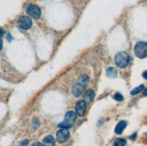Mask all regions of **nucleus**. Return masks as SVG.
Wrapping results in <instances>:
<instances>
[{
    "label": "nucleus",
    "instance_id": "1",
    "mask_svg": "<svg viewBox=\"0 0 147 146\" xmlns=\"http://www.w3.org/2000/svg\"><path fill=\"white\" fill-rule=\"evenodd\" d=\"M130 60H131V58H130V56L127 52H120L116 55L115 62H116V66L119 67L120 69H125L128 66Z\"/></svg>",
    "mask_w": 147,
    "mask_h": 146
},
{
    "label": "nucleus",
    "instance_id": "17",
    "mask_svg": "<svg viewBox=\"0 0 147 146\" xmlns=\"http://www.w3.org/2000/svg\"><path fill=\"white\" fill-rule=\"evenodd\" d=\"M39 126V120L38 119H35L33 121V128H37Z\"/></svg>",
    "mask_w": 147,
    "mask_h": 146
},
{
    "label": "nucleus",
    "instance_id": "11",
    "mask_svg": "<svg viewBox=\"0 0 147 146\" xmlns=\"http://www.w3.org/2000/svg\"><path fill=\"white\" fill-rule=\"evenodd\" d=\"M44 146H54L55 145V140L52 135H48L43 139V143Z\"/></svg>",
    "mask_w": 147,
    "mask_h": 146
},
{
    "label": "nucleus",
    "instance_id": "3",
    "mask_svg": "<svg viewBox=\"0 0 147 146\" xmlns=\"http://www.w3.org/2000/svg\"><path fill=\"white\" fill-rule=\"evenodd\" d=\"M75 120H76V113H74V112H72V111H70L66 114L64 121L61 122V123H59L58 126L60 128L69 129L73 125V123H74Z\"/></svg>",
    "mask_w": 147,
    "mask_h": 146
},
{
    "label": "nucleus",
    "instance_id": "22",
    "mask_svg": "<svg viewBox=\"0 0 147 146\" xmlns=\"http://www.w3.org/2000/svg\"><path fill=\"white\" fill-rule=\"evenodd\" d=\"M4 35V30L2 29V28H0V38H1Z\"/></svg>",
    "mask_w": 147,
    "mask_h": 146
},
{
    "label": "nucleus",
    "instance_id": "15",
    "mask_svg": "<svg viewBox=\"0 0 147 146\" xmlns=\"http://www.w3.org/2000/svg\"><path fill=\"white\" fill-rule=\"evenodd\" d=\"M88 81H89V78L86 74L82 75L80 78V84H81V85H83V86H86L88 83Z\"/></svg>",
    "mask_w": 147,
    "mask_h": 146
},
{
    "label": "nucleus",
    "instance_id": "24",
    "mask_svg": "<svg viewBox=\"0 0 147 146\" xmlns=\"http://www.w3.org/2000/svg\"><path fill=\"white\" fill-rule=\"evenodd\" d=\"M2 48H3V42L0 40V50H2Z\"/></svg>",
    "mask_w": 147,
    "mask_h": 146
},
{
    "label": "nucleus",
    "instance_id": "2",
    "mask_svg": "<svg viewBox=\"0 0 147 146\" xmlns=\"http://www.w3.org/2000/svg\"><path fill=\"white\" fill-rule=\"evenodd\" d=\"M134 54L139 59H144L147 57V42H138L134 48Z\"/></svg>",
    "mask_w": 147,
    "mask_h": 146
},
{
    "label": "nucleus",
    "instance_id": "23",
    "mask_svg": "<svg viewBox=\"0 0 147 146\" xmlns=\"http://www.w3.org/2000/svg\"><path fill=\"white\" fill-rule=\"evenodd\" d=\"M144 97H147V88L144 89Z\"/></svg>",
    "mask_w": 147,
    "mask_h": 146
},
{
    "label": "nucleus",
    "instance_id": "19",
    "mask_svg": "<svg viewBox=\"0 0 147 146\" xmlns=\"http://www.w3.org/2000/svg\"><path fill=\"white\" fill-rule=\"evenodd\" d=\"M143 78H144V80H147V70H145V71H144V73H143Z\"/></svg>",
    "mask_w": 147,
    "mask_h": 146
},
{
    "label": "nucleus",
    "instance_id": "6",
    "mask_svg": "<svg viewBox=\"0 0 147 146\" xmlns=\"http://www.w3.org/2000/svg\"><path fill=\"white\" fill-rule=\"evenodd\" d=\"M32 19L28 16H21L18 19V26L22 30H28L32 27Z\"/></svg>",
    "mask_w": 147,
    "mask_h": 146
},
{
    "label": "nucleus",
    "instance_id": "5",
    "mask_svg": "<svg viewBox=\"0 0 147 146\" xmlns=\"http://www.w3.org/2000/svg\"><path fill=\"white\" fill-rule=\"evenodd\" d=\"M71 133L70 131L66 128H61V130H59L56 133V139L60 143H65L66 141L70 139Z\"/></svg>",
    "mask_w": 147,
    "mask_h": 146
},
{
    "label": "nucleus",
    "instance_id": "9",
    "mask_svg": "<svg viewBox=\"0 0 147 146\" xmlns=\"http://www.w3.org/2000/svg\"><path fill=\"white\" fill-rule=\"evenodd\" d=\"M126 125L127 123L126 121H120L115 128V133L116 134H121L123 133V131L125 130V128L126 127Z\"/></svg>",
    "mask_w": 147,
    "mask_h": 146
},
{
    "label": "nucleus",
    "instance_id": "25",
    "mask_svg": "<svg viewBox=\"0 0 147 146\" xmlns=\"http://www.w3.org/2000/svg\"><path fill=\"white\" fill-rule=\"evenodd\" d=\"M7 37H8V41H11V35H7Z\"/></svg>",
    "mask_w": 147,
    "mask_h": 146
},
{
    "label": "nucleus",
    "instance_id": "18",
    "mask_svg": "<svg viewBox=\"0 0 147 146\" xmlns=\"http://www.w3.org/2000/svg\"><path fill=\"white\" fill-rule=\"evenodd\" d=\"M28 143H29V141H28V140H25V141H23V142L20 143V145H21V146H27Z\"/></svg>",
    "mask_w": 147,
    "mask_h": 146
},
{
    "label": "nucleus",
    "instance_id": "16",
    "mask_svg": "<svg viewBox=\"0 0 147 146\" xmlns=\"http://www.w3.org/2000/svg\"><path fill=\"white\" fill-rule=\"evenodd\" d=\"M114 99L116 100V101H118V102H121V101L124 100V97L122 96L120 93H116L114 95Z\"/></svg>",
    "mask_w": 147,
    "mask_h": 146
},
{
    "label": "nucleus",
    "instance_id": "20",
    "mask_svg": "<svg viewBox=\"0 0 147 146\" xmlns=\"http://www.w3.org/2000/svg\"><path fill=\"white\" fill-rule=\"evenodd\" d=\"M32 146H44V145L42 144L41 143H33Z\"/></svg>",
    "mask_w": 147,
    "mask_h": 146
},
{
    "label": "nucleus",
    "instance_id": "14",
    "mask_svg": "<svg viewBox=\"0 0 147 146\" xmlns=\"http://www.w3.org/2000/svg\"><path fill=\"white\" fill-rule=\"evenodd\" d=\"M126 144V140L123 138L116 139L114 143V146H125Z\"/></svg>",
    "mask_w": 147,
    "mask_h": 146
},
{
    "label": "nucleus",
    "instance_id": "12",
    "mask_svg": "<svg viewBox=\"0 0 147 146\" xmlns=\"http://www.w3.org/2000/svg\"><path fill=\"white\" fill-rule=\"evenodd\" d=\"M116 70L115 68H113V67H109L108 69L106 70V74L107 76H108L109 78H116Z\"/></svg>",
    "mask_w": 147,
    "mask_h": 146
},
{
    "label": "nucleus",
    "instance_id": "8",
    "mask_svg": "<svg viewBox=\"0 0 147 146\" xmlns=\"http://www.w3.org/2000/svg\"><path fill=\"white\" fill-rule=\"evenodd\" d=\"M84 93V86L81 84H77L72 88V94L75 98H80Z\"/></svg>",
    "mask_w": 147,
    "mask_h": 146
},
{
    "label": "nucleus",
    "instance_id": "13",
    "mask_svg": "<svg viewBox=\"0 0 147 146\" xmlns=\"http://www.w3.org/2000/svg\"><path fill=\"white\" fill-rule=\"evenodd\" d=\"M144 88V85H140V86H138V87H136V88H134L133 90L131 91V94L132 96H135V95H137V94H139L141 91L143 90V89Z\"/></svg>",
    "mask_w": 147,
    "mask_h": 146
},
{
    "label": "nucleus",
    "instance_id": "7",
    "mask_svg": "<svg viewBox=\"0 0 147 146\" xmlns=\"http://www.w3.org/2000/svg\"><path fill=\"white\" fill-rule=\"evenodd\" d=\"M87 109V102L85 100H80L76 105V113L78 116H84Z\"/></svg>",
    "mask_w": 147,
    "mask_h": 146
},
{
    "label": "nucleus",
    "instance_id": "21",
    "mask_svg": "<svg viewBox=\"0 0 147 146\" xmlns=\"http://www.w3.org/2000/svg\"><path fill=\"white\" fill-rule=\"evenodd\" d=\"M136 136H137V133H134V134H133L132 136H130V137H129V139H131V140H134V139H135V137H136Z\"/></svg>",
    "mask_w": 147,
    "mask_h": 146
},
{
    "label": "nucleus",
    "instance_id": "10",
    "mask_svg": "<svg viewBox=\"0 0 147 146\" xmlns=\"http://www.w3.org/2000/svg\"><path fill=\"white\" fill-rule=\"evenodd\" d=\"M95 98V93L94 91L92 90V89H88V90L86 91V93H85V96H84V100L86 101L87 103H89L91 102V101L94 99Z\"/></svg>",
    "mask_w": 147,
    "mask_h": 146
},
{
    "label": "nucleus",
    "instance_id": "4",
    "mask_svg": "<svg viewBox=\"0 0 147 146\" xmlns=\"http://www.w3.org/2000/svg\"><path fill=\"white\" fill-rule=\"evenodd\" d=\"M26 13L28 15H30L31 17H33V19H39L41 17V15H42L41 9L35 5H28L27 8H26Z\"/></svg>",
    "mask_w": 147,
    "mask_h": 146
}]
</instances>
